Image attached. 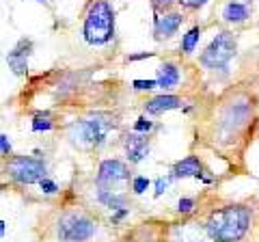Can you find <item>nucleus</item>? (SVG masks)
<instances>
[{
  "label": "nucleus",
  "instance_id": "f257e3e1",
  "mask_svg": "<svg viewBox=\"0 0 259 242\" xmlns=\"http://www.w3.org/2000/svg\"><path fill=\"white\" fill-rule=\"evenodd\" d=\"M253 212L244 204H229L212 210L205 219V231L214 242H240L250 229Z\"/></svg>",
  "mask_w": 259,
  "mask_h": 242
},
{
  "label": "nucleus",
  "instance_id": "f03ea898",
  "mask_svg": "<svg viewBox=\"0 0 259 242\" xmlns=\"http://www.w3.org/2000/svg\"><path fill=\"white\" fill-rule=\"evenodd\" d=\"M119 124L110 112H93L89 117L71 121L67 128V134L74 145L87 149H100L106 143V136L110 130H115Z\"/></svg>",
  "mask_w": 259,
  "mask_h": 242
},
{
  "label": "nucleus",
  "instance_id": "7ed1b4c3",
  "mask_svg": "<svg viewBox=\"0 0 259 242\" xmlns=\"http://www.w3.org/2000/svg\"><path fill=\"white\" fill-rule=\"evenodd\" d=\"M82 37L89 46H106L115 37V9L108 0H95L82 22Z\"/></svg>",
  "mask_w": 259,
  "mask_h": 242
},
{
  "label": "nucleus",
  "instance_id": "20e7f679",
  "mask_svg": "<svg viewBox=\"0 0 259 242\" xmlns=\"http://www.w3.org/2000/svg\"><path fill=\"white\" fill-rule=\"evenodd\" d=\"M52 229L56 242H91L97 233V223L82 210H67L59 214Z\"/></svg>",
  "mask_w": 259,
  "mask_h": 242
},
{
  "label": "nucleus",
  "instance_id": "39448f33",
  "mask_svg": "<svg viewBox=\"0 0 259 242\" xmlns=\"http://www.w3.org/2000/svg\"><path fill=\"white\" fill-rule=\"evenodd\" d=\"M253 117V104L246 98L236 95L231 102H225L216 117V132L223 136V141H231L248 126Z\"/></svg>",
  "mask_w": 259,
  "mask_h": 242
},
{
  "label": "nucleus",
  "instance_id": "423d86ee",
  "mask_svg": "<svg viewBox=\"0 0 259 242\" xmlns=\"http://www.w3.org/2000/svg\"><path fill=\"white\" fill-rule=\"evenodd\" d=\"M238 54V35L233 30H218L216 37L199 54V65L207 71L227 69Z\"/></svg>",
  "mask_w": 259,
  "mask_h": 242
},
{
  "label": "nucleus",
  "instance_id": "0eeeda50",
  "mask_svg": "<svg viewBox=\"0 0 259 242\" xmlns=\"http://www.w3.org/2000/svg\"><path fill=\"white\" fill-rule=\"evenodd\" d=\"M5 173L20 186H30V184H39L44 177H48V165L39 156L15 154L5 160Z\"/></svg>",
  "mask_w": 259,
  "mask_h": 242
},
{
  "label": "nucleus",
  "instance_id": "6e6552de",
  "mask_svg": "<svg viewBox=\"0 0 259 242\" xmlns=\"http://www.w3.org/2000/svg\"><path fill=\"white\" fill-rule=\"evenodd\" d=\"M130 165L123 163L119 158H106L102 160L100 167H97V175H95V184L110 190H119L125 186V184H132V175H130Z\"/></svg>",
  "mask_w": 259,
  "mask_h": 242
},
{
  "label": "nucleus",
  "instance_id": "1a4fd4ad",
  "mask_svg": "<svg viewBox=\"0 0 259 242\" xmlns=\"http://www.w3.org/2000/svg\"><path fill=\"white\" fill-rule=\"evenodd\" d=\"M166 242H214L207 236L205 225L192 223V221H182L173 223L166 231Z\"/></svg>",
  "mask_w": 259,
  "mask_h": 242
},
{
  "label": "nucleus",
  "instance_id": "9d476101",
  "mask_svg": "<svg viewBox=\"0 0 259 242\" xmlns=\"http://www.w3.org/2000/svg\"><path fill=\"white\" fill-rule=\"evenodd\" d=\"M186 20V15L180 11H168L164 15L153 13V39L156 42H164L177 35V30L182 28V24Z\"/></svg>",
  "mask_w": 259,
  "mask_h": 242
},
{
  "label": "nucleus",
  "instance_id": "9b49d317",
  "mask_svg": "<svg viewBox=\"0 0 259 242\" xmlns=\"http://www.w3.org/2000/svg\"><path fill=\"white\" fill-rule=\"evenodd\" d=\"M151 143H149V134H139V132H130L123 136V151L130 165H141L145 158L149 156Z\"/></svg>",
  "mask_w": 259,
  "mask_h": 242
},
{
  "label": "nucleus",
  "instance_id": "f8f14e48",
  "mask_svg": "<svg viewBox=\"0 0 259 242\" xmlns=\"http://www.w3.org/2000/svg\"><path fill=\"white\" fill-rule=\"evenodd\" d=\"M171 177L173 180H184V177H194V180H201L203 184H209L212 177H205V169H203V163H201L199 156H186L182 160L171 167Z\"/></svg>",
  "mask_w": 259,
  "mask_h": 242
},
{
  "label": "nucleus",
  "instance_id": "ddd939ff",
  "mask_svg": "<svg viewBox=\"0 0 259 242\" xmlns=\"http://www.w3.org/2000/svg\"><path fill=\"white\" fill-rule=\"evenodd\" d=\"M32 42L30 39H20L9 52H7V65L15 76H26L28 74V59L32 56Z\"/></svg>",
  "mask_w": 259,
  "mask_h": 242
},
{
  "label": "nucleus",
  "instance_id": "4468645a",
  "mask_svg": "<svg viewBox=\"0 0 259 242\" xmlns=\"http://www.w3.org/2000/svg\"><path fill=\"white\" fill-rule=\"evenodd\" d=\"M184 106V100L180 95H173V93H162L156 95L143 104V108L147 115H162V112H168V110H177Z\"/></svg>",
  "mask_w": 259,
  "mask_h": 242
},
{
  "label": "nucleus",
  "instance_id": "2eb2a0df",
  "mask_svg": "<svg viewBox=\"0 0 259 242\" xmlns=\"http://www.w3.org/2000/svg\"><path fill=\"white\" fill-rule=\"evenodd\" d=\"M95 201L104 208H108L110 212H117V210H123L130 208V197L123 195L119 190H110V188H104V186H97L95 184Z\"/></svg>",
  "mask_w": 259,
  "mask_h": 242
},
{
  "label": "nucleus",
  "instance_id": "dca6fc26",
  "mask_svg": "<svg viewBox=\"0 0 259 242\" xmlns=\"http://www.w3.org/2000/svg\"><path fill=\"white\" fill-rule=\"evenodd\" d=\"M253 15V9H250L248 3H238V0H229L223 7L221 18L225 24H231V26H238V24H244L246 20H250Z\"/></svg>",
  "mask_w": 259,
  "mask_h": 242
},
{
  "label": "nucleus",
  "instance_id": "f3484780",
  "mask_svg": "<svg viewBox=\"0 0 259 242\" xmlns=\"http://www.w3.org/2000/svg\"><path fill=\"white\" fill-rule=\"evenodd\" d=\"M156 80H158V89H162V91H171V89H175L177 85H180L182 69L177 67V63L164 61L156 69Z\"/></svg>",
  "mask_w": 259,
  "mask_h": 242
},
{
  "label": "nucleus",
  "instance_id": "a211bd4d",
  "mask_svg": "<svg viewBox=\"0 0 259 242\" xmlns=\"http://www.w3.org/2000/svg\"><path fill=\"white\" fill-rule=\"evenodd\" d=\"M201 33H203V28L199 26H192V28H188L186 33L182 35V44H180V52L184 54V56H190L194 50H197V46H199V39H201Z\"/></svg>",
  "mask_w": 259,
  "mask_h": 242
},
{
  "label": "nucleus",
  "instance_id": "6ab92c4d",
  "mask_svg": "<svg viewBox=\"0 0 259 242\" xmlns=\"http://www.w3.org/2000/svg\"><path fill=\"white\" fill-rule=\"evenodd\" d=\"M54 128V117L52 112L48 110H39L32 115V121H30V130L32 132H50Z\"/></svg>",
  "mask_w": 259,
  "mask_h": 242
},
{
  "label": "nucleus",
  "instance_id": "aec40b11",
  "mask_svg": "<svg viewBox=\"0 0 259 242\" xmlns=\"http://www.w3.org/2000/svg\"><path fill=\"white\" fill-rule=\"evenodd\" d=\"M151 186V180L147 175H134L132 177V192L134 195H143V192H147Z\"/></svg>",
  "mask_w": 259,
  "mask_h": 242
},
{
  "label": "nucleus",
  "instance_id": "412c9836",
  "mask_svg": "<svg viewBox=\"0 0 259 242\" xmlns=\"http://www.w3.org/2000/svg\"><path fill=\"white\" fill-rule=\"evenodd\" d=\"M149 3H151V9H153V13L164 15V13H168V11L173 9L177 0H149Z\"/></svg>",
  "mask_w": 259,
  "mask_h": 242
},
{
  "label": "nucleus",
  "instance_id": "4be33fe9",
  "mask_svg": "<svg viewBox=\"0 0 259 242\" xmlns=\"http://www.w3.org/2000/svg\"><path fill=\"white\" fill-rule=\"evenodd\" d=\"M194 208H197V199L194 197H180V201H177V212L180 214H190Z\"/></svg>",
  "mask_w": 259,
  "mask_h": 242
},
{
  "label": "nucleus",
  "instance_id": "5701e85b",
  "mask_svg": "<svg viewBox=\"0 0 259 242\" xmlns=\"http://www.w3.org/2000/svg\"><path fill=\"white\" fill-rule=\"evenodd\" d=\"M209 3V0H177V5L182 7V9H186V11H201L203 7Z\"/></svg>",
  "mask_w": 259,
  "mask_h": 242
},
{
  "label": "nucleus",
  "instance_id": "b1692460",
  "mask_svg": "<svg viewBox=\"0 0 259 242\" xmlns=\"http://www.w3.org/2000/svg\"><path fill=\"white\" fill-rule=\"evenodd\" d=\"M132 130L134 132H139V134H149L151 130H153V121H149L147 117H139V119H136L134 121V128H132Z\"/></svg>",
  "mask_w": 259,
  "mask_h": 242
},
{
  "label": "nucleus",
  "instance_id": "393cba45",
  "mask_svg": "<svg viewBox=\"0 0 259 242\" xmlns=\"http://www.w3.org/2000/svg\"><path fill=\"white\" fill-rule=\"evenodd\" d=\"M39 188H41L44 195H56L61 188H59V184H56L52 177H44L41 182H39Z\"/></svg>",
  "mask_w": 259,
  "mask_h": 242
},
{
  "label": "nucleus",
  "instance_id": "a878e982",
  "mask_svg": "<svg viewBox=\"0 0 259 242\" xmlns=\"http://www.w3.org/2000/svg\"><path fill=\"white\" fill-rule=\"evenodd\" d=\"M132 89L134 91H151V89H158V80H132Z\"/></svg>",
  "mask_w": 259,
  "mask_h": 242
},
{
  "label": "nucleus",
  "instance_id": "bb28decb",
  "mask_svg": "<svg viewBox=\"0 0 259 242\" xmlns=\"http://www.w3.org/2000/svg\"><path fill=\"white\" fill-rule=\"evenodd\" d=\"M0 154H3V158H11L13 156V147H11V141H9V136H7L5 132L0 134Z\"/></svg>",
  "mask_w": 259,
  "mask_h": 242
},
{
  "label": "nucleus",
  "instance_id": "cd10ccee",
  "mask_svg": "<svg viewBox=\"0 0 259 242\" xmlns=\"http://www.w3.org/2000/svg\"><path fill=\"white\" fill-rule=\"evenodd\" d=\"M173 177L168 175V177H158L156 182H153V186H156V192H153V197H160V195H164V190L168 188V182H171Z\"/></svg>",
  "mask_w": 259,
  "mask_h": 242
},
{
  "label": "nucleus",
  "instance_id": "c85d7f7f",
  "mask_svg": "<svg viewBox=\"0 0 259 242\" xmlns=\"http://www.w3.org/2000/svg\"><path fill=\"white\" fill-rule=\"evenodd\" d=\"M130 214V208H123V210H117V212H112V216H110V223L112 225H119L121 221L125 219V216Z\"/></svg>",
  "mask_w": 259,
  "mask_h": 242
},
{
  "label": "nucleus",
  "instance_id": "c756f323",
  "mask_svg": "<svg viewBox=\"0 0 259 242\" xmlns=\"http://www.w3.org/2000/svg\"><path fill=\"white\" fill-rule=\"evenodd\" d=\"M151 56H156V52H139V54H127V56H125V61H127V63H134V61L151 59Z\"/></svg>",
  "mask_w": 259,
  "mask_h": 242
},
{
  "label": "nucleus",
  "instance_id": "7c9ffc66",
  "mask_svg": "<svg viewBox=\"0 0 259 242\" xmlns=\"http://www.w3.org/2000/svg\"><path fill=\"white\" fill-rule=\"evenodd\" d=\"M0 236H3V238L7 236V223L5 221H0Z\"/></svg>",
  "mask_w": 259,
  "mask_h": 242
},
{
  "label": "nucleus",
  "instance_id": "2f4dec72",
  "mask_svg": "<svg viewBox=\"0 0 259 242\" xmlns=\"http://www.w3.org/2000/svg\"><path fill=\"white\" fill-rule=\"evenodd\" d=\"M32 3H44V5H46V3H48V0H32Z\"/></svg>",
  "mask_w": 259,
  "mask_h": 242
},
{
  "label": "nucleus",
  "instance_id": "473e14b6",
  "mask_svg": "<svg viewBox=\"0 0 259 242\" xmlns=\"http://www.w3.org/2000/svg\"><path fill=\"white\" fill-rule=\"evenodd\" d=\"M246 3H248V5H250V3H253V0H246Z\"/></svg>",
  "mask_w": 259,
  "mask_h": 242
},
{
  "label": "nucleus",
  "instance_id": "72a5a7b5",
  "mask_svg": "<svg viewBox=\"0 0 259 242\" xmlns=\"http://www.w3.org/2000/svg\"><path fill=\"white\" fill-rule=\"evenodd\" d=\"M257 30H259V24H257Z\"/></svg>",
  "mask_w": 259,
  "mask_h": 242
}]
</instances>
